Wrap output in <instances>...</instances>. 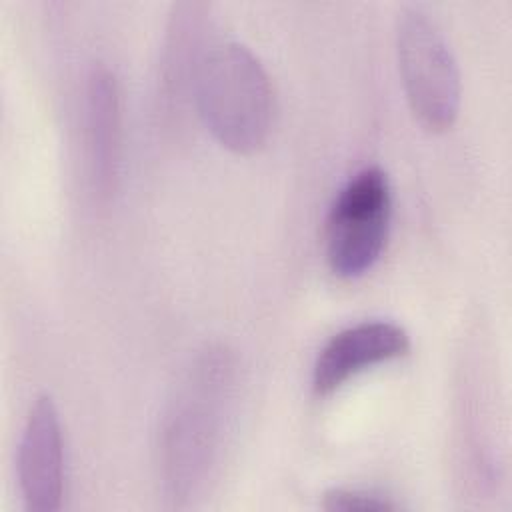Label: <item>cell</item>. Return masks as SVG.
Here are the masks:
<instances>
[{
    "label": "cell",
    "instance_id": "cell-5",
    "mask_svg": "<svg viewBox=\"0 0 512 512\" xmlns=\"http://www.w3.org/2000/svg\"><path fill=\"white\" fill-rule=\"evenodd\" d=\"M66 450L58 406L50 394L30 404L18 442V484L28 512H56L64 498Z\"/></svg>",
    "mask_w": 512,
    "mask_h": 512
},
{
    "label": "cell",
    "instance_id": "cell-1",
    "mask_svg": "<svg viewBox=\"0 0 512 512\" xmlns=\"http://www.w3.org/2000/svg\"><path fill=\"white\" fill-rule=\"evenodd\" d=\"M238 370L224 348L202 352L174 390L158 434V466L174 504L198 498L214 478L234 416Z\"/></svg>",
    "mask_w": 512,
    "mask_h": 512
},
{
    "label": "cell",
    "instance_id": "cell-2",
    "mask_svg": "<svg viewBox=\"0 0 512 512\" xmlns=\"http://www.w3.org/2000/svg\"><path fill=\"white\" fill-rule=\"evenodd\" d=\"M192 86L210 134L236 154L258 152L272 130L274 90L258 56L234 38L210 40L194 58Z\"/></svg>",
    "mask_w": 512,
    "mask_h": 512
},
{
    "label": "cell",
    "instance_id": "cell-4",
    "mask_svg": "<svg viewBox=\"0 0 512 512\" xmlns=\"http://www.w3.org/2000/svg\"><path fill=\"white\" fill-rule=\"evenodd\" d=\"M392 220V190L386 172L366 166L346 180L334 196L326 226L324 250L332 274L358 278L382 256Z\"/></svg>",
    "mask_w": 512,
    "mask_h": 512
},
{
    "label": "cell",
    "instance_id": "cell-6",
    "mask_svg": "<svg viewBox=\"0 0 512 512\" xmlns=\"http://www.w3.org/2000/svg\"><path fill=\"white\" fill-rule=\"evenodd\" d=\"M410 352V334L390 320H362L338 330L316 354L312 390L328 396L366 368Z\"/></svg>",
    "mask_w": 512,
    "mask_h": 512
},
{
    "label": "cell",
    "instance_id": "cell-8",
    "mask_svg": "<svg viewBox=\"0 0 512 512\" xmlns=\"http://www.w3.org/2000/svg\"><path fill=\"white\" fill-rule=\"evenodd\" d=\"M322 508L328 512H388L402 508V504L374 488L336 486L324 494Z\"/></svg>",
    "mask_w": 512,
    "mask_h": 512
},
{
    "label": "cell",
    "instance_id": "cell-3",
    "mask_svg": "<svg viewBox=\"0 0 512 512\" xmlns=\"http://www.w3.org/2000/svg\"><path fill=\"white\" fill-rule=\"evenodd\" d=\"M394 44L412 114L428 130H448L460 112L462 80L440 28L420 8H402L396 14Z\"/></svg>",
    "mask_w": 512,
    "mask_h": 512
},
{
    "label": "cell",
    "instance_id": "cell-7",
    "mask_svg": "<svg viewBox=\"0 0 512 512\" xmlns=\"http://www.w3.org/2000/svg\"><path fill=\"white\" fill-rule=\"evenodd\" d=\"M84 126L90 184L98 196L108 198L118 180L122 114L118 82L106 66L94 68L88 76Z\"/></svg>",
    "mask_w": 512,
    "mask_h": 512
}]
</instances>
